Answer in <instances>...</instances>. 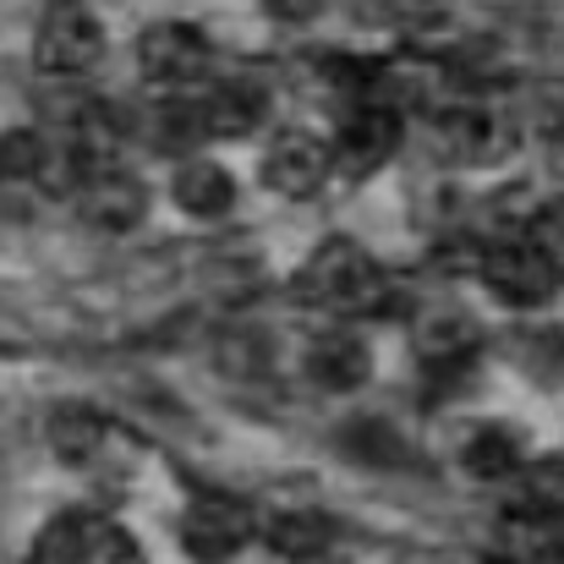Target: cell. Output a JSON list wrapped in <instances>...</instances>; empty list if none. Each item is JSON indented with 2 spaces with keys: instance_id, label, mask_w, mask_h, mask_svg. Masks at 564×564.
Listing matches in <instances>:
<instances>
[{
  "instance_id": "cell-1",
  "label": "cell",
  "mask_w": 564,
  "mask_h": 564,
  "mask_svg": "<svg viewBox=\"0 0 564 564\" xmlns=\"http://www.w3.org/2000/svg\"><path fill=\"white\" fill-rule=\"evenodd\" d=\"M296 291H302L307 302H318V307H335V313H389V307H394L389 274L378 269L357 241H346V236L324 241V247L302 263Z\"/></svg>"
},
{
  "instance_id": "cell-2",
  "label": "cell",
  "mask_w": 564,
  "mask_h": 564,
  "mask_svg": "<svg viewBox=\"0 0 564 564\" xmlns=\"http://www.w3.org/2000/svg\"><path fill=\"white\" fill-rule=\"evenodd\" d=\"M28 564H143V554L132 549V538L116 521L72 510V516L44 527V538L33 543Z\"/></svg>"
},
{
  "instance_id": "cell-3",
  "label": "cell",
  "mask_w": 564,
  "mask_h": 564,
  "mask_svg": "<svg viewBox=\"0 0 564 564\" xmlns=\"http://www.w3.org/2000/svg\"><path fill=\"white\" fill-rule=\"evenodd\" d=\"M482 280L510 307H543L554 296V285H560V258H549L538 241L516 236V241H499L482 258Z\"/></svg>"
},
{
  "instance_id": "cell-4",
  "label": "cell",
  "mask_w": 564,
  "mask_h": 564,
  "mask_svg": "<svg viewBox=\"0 0 564 564\" xmlns=\"http://www.w3.org/2000/svg\"><path fill=\"white\" fill-rule=\"evenodd\" d=\"M33 61H39L44 77H83L105 61V28L77 6L50 11L39 39H33Z\"/></svg>"
},
{
  "instance_id": "cell-5",
  "label": "cell",
  "mask_w": 564,
  "mask_h": 564,
  "mask_svg": "<svg viewBox=\"0 0 564 564\" xmlns=\"http://www.w3.org/2000/svg\"><path fill=\"white\" fill-rule=\"evenodd\" d=\"M138 72L160 88H187L208 72V39L192 22H154L138 39Z\"/></svg>"
},
{
  "instance_id": "cell-6",
  "label": "cell",
  "mask_w": 564,
  "mask_h": 564,
  "mask_svg": "<svg viewBox=\"0 0 564 564\" xmlns=\"http://www.w3.org/2000/svg\"><path fill=\"white\" fill-rule=\"evenodd\" d=\"M247 538H252V516H247V505H236L225 494L192 499L187 516H182V549L203 564H219V560H230V554H241Z\"/></svg>"
},
{
  "instance_id": "cell-7",
  "label": "cell",
  "mask_w": 564,
  "mask_h": 564,
  "mask_svg": "<svg viewBox=\"0 0 564 564\" xmlns=\"http://www.w3.org/2000/svg\"><path fill=\"white\" fill-rule=\"evenodd\" d=\"M394 143H400V110H389V105H357L340 121V143H335L340 171L351 182L357 176H373L378 165L394 154Z\"/></svg>"
},
{
  "instance_id": "cell-8",
  "label": "cell",
  "mask_w": 564,
  "mask_h": 564,
  "mask_svg": "<svg viewBox=\"0 0 564 564\" xmlns=\"http://www.w3.org/2000/svg\"><path fill=\"white\" fill-rule=\"evenodd\" d=\"M324 171H329V154L307 132H280L263 154V182L274 192H285V197H307L324 182Z\"/></svg>"
},
{
  "instance_id": "cell-9",
  "label": "cell",
  "mask_w": 564,
  "mask_h": 564,
  "mask_svg": "<svg viewBox=\"0 0 564 564\" xmlns=\"http://www.w3.org/2000/svg\"><path fill=\"white\" fill-rule=\"evenodd\" d=\"M77 208L99 230H132L149 214V192L138 187L127 171H105V176H94V182L77 187Z\"/></svg>"
},
{
  "instance_id": "cell-10",
  "label": "cell",
  "mask_w": 564,
  "mask_h": 564,
  "mask_svg": "<svg viewBox=\"0 0 564 564\" xmlns=\"http://www.w3.org/2000/svg\"><path fill=\"white\" fill-rule=\"evenodd\" d=\"M416 351L433 373H460L477 351V324L466 313H427L416 324Z\"/></svg>"
},
{
  "instance_id": "cell-11",
  "label": "cell",
  "mask_w": 564,
  "mask_h": 564,
  "mask_svg": "<svg viewBox=\"0 0 564 564\" xmlns=\"http://www.w3.org/2000/svg\"><path fill=\"white\" fill-rule=\"evenodd\" d=\"M50 444L61 449V460L72 466H99L105 460V444H110V422L94 416L88 405H61L50 416Z\"/></svg>"
},
{
  "instance_id": "cell-12",
  "label": "cell",
  "mask_w": 564,
  "mask_h": 564,
  "mask_svg": "<svg viewBox=\"0 0 564 564\" xmlns=\"http://www.w3.org/2000/svg\"><path fill=\"white\" fill-rule=\"evenodd\" d=\"M307 373H313V383H324V389H357V383H368V373H373V357H368V346L357 335H324L307 351Z\"/></svg>"
},
{
  "instance_id": "cell-13",
  "label": "cell",
  "mask_w": 564,
  "mask_h": 564,
  "mask_svg": "<svg viewBox=\"0 0 564 564\" xmlns=\"http://www.w3.org/2000/svg\"><path fill=\"white\" fill-rule=\"evenodd\" d=\"M258 121H263V94L252 83H219L214 94H203L208 138H247Z\"/></svg>"
},
{
  "instance_id": "cell-14",
  "label": "cell",
  "mask_w": 564,
  "mask_h": 564,
  "mask_svg": "<svg viewBox=\"0 0 564 564\" xmlns=\"http://www.w3.org/2000/svg\"><path fill=\"white\" fill-rule=\"evenodd\" d=\"M329 543H335V521L318 510H291L269 521V549L280 560H318Z\"/></svg>"
},
{
  "instance_id": "cell-15",
  "label": "cell",
  "mask_w": 564,
  "mask_h": 564,
  "mask_svg": "<svg viewBox=\"0 0 564 564\" xmlns=\"http://www.w3.org/2000/svg\"><path fill=\"white\" fill-rule=\"evenodd\" d=\"M176 203L187 214H197V219H214V214H225L236 203V182H230V171H219L208 160H192V165L176 171Z\"/></svg>"
},
{
  "instance_id": "cell-16",
  "label": "cell",
  "mask_w": 564,
  "mask_h": 564,
  "mask_svg": "<svg viewBox=\"0 0 564 564\" xmlns=\"http://www.w3.org/2000/svg\"><path fill=\"white\" fill-rule=\"evenodd\" d=\"M149 138H154V149H165V154H182L192 143H203V138H208V127H203V99H160L154 116H149Z\"/></svg>"
},
{
  "instance_id": "cell-17",
  "label": "cell",
  "mask_w": 564,
  "mask_h": 564,
  "mask_svg": "<svg viewBox=\"0 0 564 564\" xmlns=\"http://www.w3.org/2000/svg\"><path fill=\"white\" fill-rule=\"evenodd\" d=\"M460 466H466L471 477H482V482L510 477V471L521 466V444H516V433H505V427H477V433L466 438V449H460Z\"/></svg>"
},
{
  "instance_id": "cell-18",
  "label": "cell",
  "mask_w": 564,
  "mask_h": 564,
  "mask_svg": "<svg viewBox=\"0 0 564 564\" xmlns=\"http://www.w3.org/2000/svg\"><path fill=\"white\" fill-rule=\"evenodd\" d=\"M50 171V143L39 132H0V182H33Z\"/></svg>"
},
{
  "instance_id": "cell-19",
  "label": "cell",
  "mask_w": 564,
  "mask_h": 564,
  "mask_svg": "<svg viewBox=\"0 0 564 564\" xmlns=\"http://www.w3.org/2000/svg\"><path fill=\"white\" fill-rule=\"evenodd\" d=\"M340 444H346V455L373 460V466H400L405 460V444H400V433L389 422H351Z\"/></svg>"
},
{
  "instance_id": "cell-20",
  "label": "cell",
  "mask_w": 564,
  "mask_h": 564,
  "mask_svg": "<svg viewBox=\"0 0 564 564\" xmlns=\"http://www.w3.org/2000/svg\"><path fill=\"white\" fill-rule=\"evenodd\" d=\"M516 357L538 378H560L564 373V329H527V335H516Z\"/></svg>"
},
{
  "instance_id": "cell-21",
  "label": "cell",
  "mask_w": 564,
  "mask_h": 564,
  "mask_svg": "<svg viewBox=\"0 0 564 564\" xmlns=\"http://www.w3.org/2000/svg\"><path fill=\"white\" fill-rule=\"evenodd\" d=\"M263 6H269V17H280V22H307V17L324 11V0H263Z\"/></svg>"
},
{
  "instance_id": "cell-22",
  "label": "cell",
  "mask_w": 564,
  "mask_h": 564,
  "mask_svg": "<svg viewBox=\"0 0 564 564\" xmlns=\"http://www.w3.org/2000/svg\"><path fill=\"white\" fill-rule=\"evenodd\" d=\"M66 6H77V0H55V6H50V11H66Z\"/></svg>"
}]
</instances>
